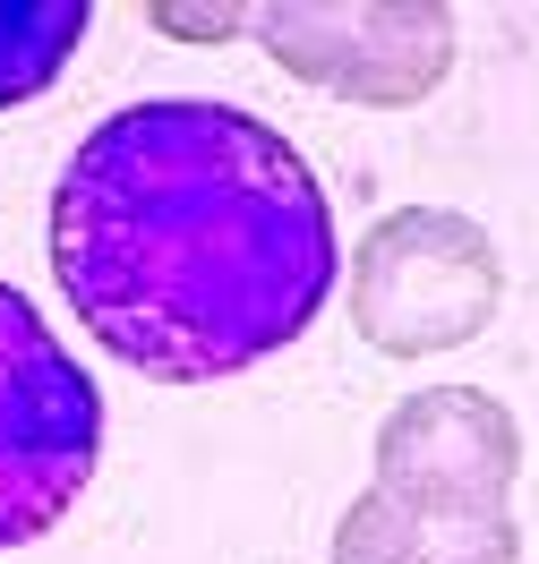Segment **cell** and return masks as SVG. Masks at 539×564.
I'll use <instances>...</instances> for the list:
<instances>
[{"label":"cell","instance_id":"6da1fadb","mask_svg":"<svg viewBox=\"0 0 539 564\" xmlns=\"http://www.w3.org/2000/svg\"><path fill=\"white\" fill-rule=\"evenodd\" d=\"M334 206L300 145L240 104L154 95L95 120L52 188L69 317L154 386H223L334 300Z\"/></svg>","mask_w":539,"mask_h":564},{"label":"cell","instance_id":"7a4b0ae2","mask_svg":"<svg viewBox=\"0 0 539 564\" xmlns=\"http://www.w3.org/2000/svg\"><path fill=\"white\" fill-rule=\"evenodd\" d=\"M104 462V393L43 308L0 282V556L35 547Z\"/></svg>","mask_w":539,"mask_h":564},{"label":"cell","instance_id":"3957f363","mask_svg":"<svg viewBox=\"0 0 539 564\" xmlns=\"http://www.w3.org/2000/svg\"><path fill=\"white\" fill-rule=\"evenodd\" d=\"M505 308L497 240L454 206L377 214L352 248V325L386 359H445L479 343Z\"/></svg>","mask_w":539,"mask_h":564},{"label":"cell","instance_id":"277c9868","mask_svg":"<svg viewBox=\"0 0 539 564\" xmlns=\"http://www.w3.org/2000/svg\"><path fill=\"white\" fill-rule=\"evenodd\" d=\"M266 61L359 111L429 104L454 69V9L445 0H266L249 9Z\"/></svg>","mask_w":539,"mask_h":564},{"label":"cell","instance_id":"5b68a950","mask_svg":"<svg viewBox=\"0 0 539 564\" xmlns=\"http://www.w3.org/2000/svg\"><path fill=\"white\" fill-rule=\"evenodd\" d=\"M368 462H377L368 488L505 513V496H514V479H522V427H514V411H505L497 393L429 386V393H402L395 411L377 420Z\"/></svg>","mask_w":539,"mask_h":564},{"label":"cell","instance_id":"8992f818","mask_svg":"<svg viewBox=\"0 0 539 564\" xmlns=\"http://www.w3.org/2000/svg\"><path fill=\"white\" fill-rule=\"evenodd\" d=\"M325 564H522V522L479 513V505L359 488L334 522Z\"/></svg>","mask_w":539,"mask_h":564},{"label":"cell","instance_id":"52a82bcc","mask_svg":"<svg viewBox=\"0 0 539 564\" xmlns=\"http://www.w3.org/2000/svg\"><path fill=\"white\" fill-rule=\"evenodd\" d=\"M86 26H95L86 0H0V111H18V104H35L43 86H61Z\"/></svg>","mask_w":539,"mask_h":564},{"label":"cell","instance_id":"ba28073f","mask_svg":"<svg viewBox=\"0 0 539 564\" xmlns=\"http://www.w3.org/2000/svg\"><path fill=\"white\" fill-rule=\"evenodd\" d=\"M154 26H172V35H231V26H249V9H154Z\"/></svg>","mask_w":539,"mask_h":564}]
</instances>
